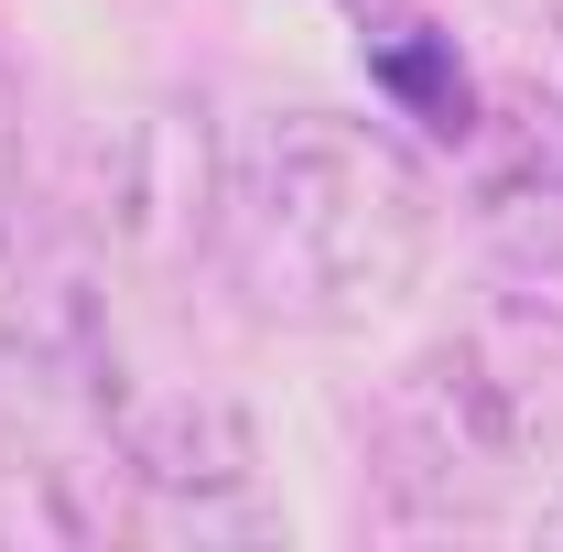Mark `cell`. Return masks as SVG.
Masks as SVG:
<instances>
[{"label":"cell","instance_id":"cell-6","mask_svg":"<svg viewBox=\"0 0 563 552\" xmlns=\"http://www.w3.org/2000/svg\"><path fill=\"white\" fill-rule=\"evenodd\" d=\"M520 33H542V44H563V0H498Z\"/></svg>","mask_w":563,"mask_h":552},{"label":"cell","instance_id":"cell-8","mask_svg":"<svg viewBox=\"0 0 563 552\" xmlns=\"http://www.w3.org/2000/svg\"><path fill=\"white\" fill-rule=\"evenodd\" d=\"M336 11H347V22H368V11H390V0H336Z\"/></svg>","mask_w":563,"mask_h":552},{"label":"cell","instance_id":"cell-4","mask_svg":"<svg viewBox=\"0 0 563 552\" xmlns=\"http://www.w3.org/2000/svg\"><path fill=\"white\" fill-rule=\"evenodd\" d=\"M466 228L498 272L563 281V87L531 66L477 76V120H466Z\"/></svg>","mask_w":563,"mask_h":552},{"label":"cell","instance_id":"cell-7","mask_svg":"<svg viewBox=\"0 0 563 552\" xmlns=\"http://www.w3.org/2000/svg\"><path fill=\"white\" fill-rule=\"evenodd\" d=\"M542 542H563V487H553V498H542Z\"/></svg>","mask_w":563,"mask_h":552},{"label":"cell","instance_id":"cell-3","mask_svg":"<svg viewBox=\"0 0 563 552\" xmlns=\"http://www.w3.org/2000/svg\"><path fill=\"white\" fill-rule=\"evenodd\" d=\"M87 542H282L250 412L207 379L152 390L131 368L87 466Z\"/></svg>","mask_w":563,"mask_h":552},{"label":"cell","instance_id":"cell-2","mask_svg":"<svg viewBox=\"0 0 563 552\" xmlns=\"http://www.w3.org/2000/svg\"><path fill=\"white\" fill-rule=\"evenodd\" d=\"M357 466L390 520L455 531L563 466V303L488 292L357 401Z\"/></svg>","mask_w":563,"mask_h":552},{"label":"cell","instance_id":"cell-1","mask_svg":"<svg viewBox=\"0 0 563 552\" xmlns=\"http://www.w3.org/2000/svg\"><path fill=\"white\" fill-rule=\"evenodd\" d=\"M433 261V185L379 120L347 109H261L217 131V239L207 281L239 292L261 325L357 336L412 303Z\"/></svg>","mask_w":563,"mask_h":552},{"label":"cell","instance_id":"cell-5","mask_svg":"<svg viewBox=\"0 0 563 552\" xmlns=\"http://www.w3.org/2000/svg\"><path fill=\"white\" fill-rule=\"evenodd\" d=\"M357 66H368V87L401 120H422L433 141H466V120H477V66L455 55L444 22H422L412 0H390V11L357 22Z\"/></svg>","mask_w":563,"mask_h":552}]
</instances>
